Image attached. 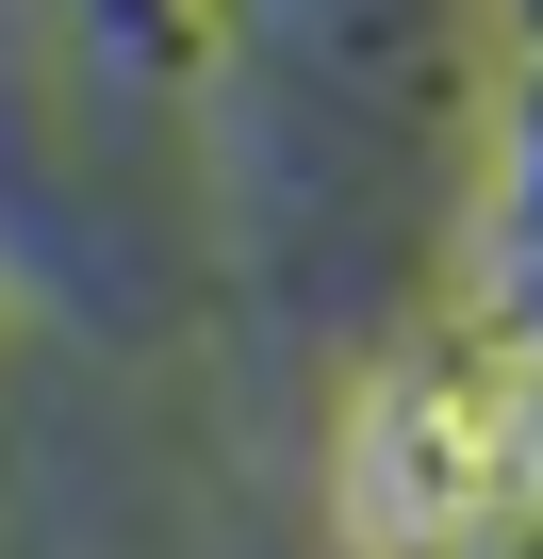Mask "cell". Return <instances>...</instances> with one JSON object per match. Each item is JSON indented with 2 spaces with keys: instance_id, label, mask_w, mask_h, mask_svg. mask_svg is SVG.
<instances>
[{
  "instance_id": "1",
  "label": "cell",
  "mask_w": 543,
  "mask_h": 559,
  "mask_svg": "<svg viewBox=\"0 0 543 559\" xmlns=\"http://www.w3.org/2000/svg\"><path fill=\"white\" fill-rule=\"evenodd\" d=\"M346 543L543 559V346L527 330H445L346 412Z\"/></svg>"
}]
</instances>
